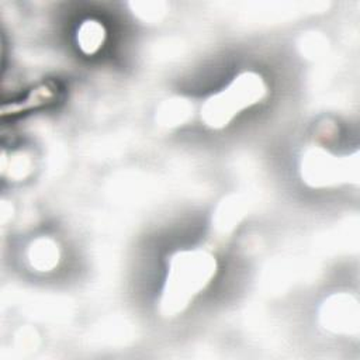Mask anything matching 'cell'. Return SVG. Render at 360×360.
<instances>
[{"mask_svg": "<svg viewBox=\"0 0 360 360\" xmlns=\"http://www.w3.org/2000/svg\"><path fill=\"white\" fill-rule=\"evenodd\" d=\"M107 39V30L98 20H84L76 34L77 46L84 55L97 53Z\"/></svg>", "mask_w": 360, "mask_h": 360, "instance_id": "cell-7", "label": "cell"}, {"mask_svg": "<svg viewBox=\"0 0 360 360\" xmlns=\"http://www.w3.org/2000/svg\"><path fill=\"white\" fill-rule=\"evenodd\" d=\"M349 174L347 162L325 149H311L302 159V177L314 187L336 184Z\"/></svg>", "mask_w": 360, "mask_h": 360, "instance_id": "cell-3", "label": "cell"}, {"mask_svg": "<svg viewBox=\"0 0 360 360\" xmlns=\"http://www.w3.org/2000/svg\"><path fill=\"white\" fill-rule=\"evenodd\" d=\"M35 155L31 149L18 146L4 149L1 156V176L8 181H24L35 170Z\"/></svg>", "mask_w": 360, "mask_h": 360, "instance_id": "cell-5", "label": "cell"}, {"mask_svg": "<svg viewBox=\"0 0 360 360\" xmlns=\"http://www.w3.org/2000/svg\"><path fill=\"white\" fill-rule=\"evenodd\" d=\"M190 114H191V107L186 100L172 98L162 105L158 114V118L163 125L172 128V127L184 124L190 118Z\"/></svg>", "mask_w": 360, "mask_h": 360, "instance_id": "cell-8", "label": "cell"}, {"mask_svg": "<svg viewBox=\"0 0 360 360\" xmlns=\"http://www.w3.org/2000/svg\"><path fill=\"white\" fill-rule=\"evenodd\" d=\"M328 319L335 328H346V323L349 322V308L346 307V302H338V305L335 302L328 314Z\"/></svg>", "mask_w": 360, "mask_h": 360, "instance_id": "cell-9", "label": "cell"}, {"mask_svg": "<svg viewBox=\"0 0 360 360\" xmlns=\"http://www.w3.org/2000/svg\"><path fill=\"white\" fill-rule=\"evenodd\" d=\"M267 82L260 73L242 72L224 89L207 98L201 107V120L212 129H222L240 112L259 104L267 96Z\"/></svg>", "mask_w": 360, "mask_h": 360, "instance_id": "cell-2", "label": "cell"}, {"mask_svg": "<svg viewBox=\"0 0 360 360\" xmlns=\"http://www.w3.org/2000/svg\"><path fill=\"white\" fill-rule=\"evenodd\" d=\"M25 260L37 271H51L60 260L59 245L51 236H38L27 246Z\"/></svg>", "mask_w": 360, "mask_h": 360, "instance_id": "cell-6", "label": "cell"}, {"mask_svg": "<svg viewBox=\"0 0 360 360\" xmlns=\"http://www.w3.org/2000/svg\"><path fill=\"white\" fill-rule=\"evenodd\" d=\"M60 91L62 89L58 82L55 80L42 82L34 89H31L30 91H27L22 97L13 100L10 104H4L1 108V114L3 117L6 115L14 117L32 110L44 108L46 105L53 104L58 100Z\"/></svg>", "mask_w": 360, "mask_h": 360, "instance_id": "cell-4", "label": "cell"}, {"mask_svg": "<svg viewBox=\"0 0 360 360\" xmlns=\"http://www.w3.org/2000/svg\"><path fill=\"white\" fill-rule=\"evenodd\" d=\"M215 273L217 260L210 252L191 249L176 253L170 260L159 301L162 314H181L210 285Z\"/></svg>", "mask_w": 360, "mask_h": 360, "instance_id": "cell-1", "label": "cell"}]
</instances>
